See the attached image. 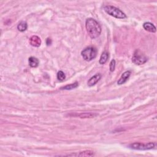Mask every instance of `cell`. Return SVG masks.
I'll return each mask as SVG.
<instances>
[{"mask_svg":"<svg viewBox=\"0 0 157 157\" xmlns=\"http://www.w3.org/2000/svg\"><path fill=\"white\" fill-rule=\"evenodd\" d=\"M86 27L89 36L92 39L98 37L101 33V28L96 21L92 18L87 19L86 22Z\"/></svg>","mask_w":157,"mask_h":157,"instance_id":"cell-1","label":"cell"},{"mask_svg":"<svg viewBox=\"0 0 157 157\" xmlns=\"http://www.w3.org/2000/svg\"><path fill=\"white\" fill-rule=\"evenodd\" d=\"M108 58H109V53L106 52V51H104V52L102 53V55H101L100 61H99L100 64L101 65L105 64V63L107 62Z\"/></svg>","mask_w":157,"mask_h":157,"instance_id":"cell-12","label":"cell"},{"mask_svg":"<svg viewBox=\"0 0 157 157\" xmlns=\"http://www.w3.org/2000/svg\"><path fill=\"white\" fill-rule=\"evenodd\" d=\"M81 55L85 60L88 61H91L96 58L97 50L93 47H88L82 51Z\"/></svg>","mask_w":157,"mask_h":157,"instance_id":"cell-3","label":"cell"},{"mask_svg":"<svg viewBox=\"0 0 157 157\" xmlns=\"http://www.w3.org/2000/svg\"><path fill=\"white\" fill-rule=\"evenodd\" d=\"M116 67V61L114 60H112L110 63V71L111 72H113L115 69Z\"/></svg>","mask_w":157,"mask_h":157,"instance_id":"cell-17","label":"cell"},{"mask_svg":"<svg viewBox=\"0 0 157 157\" xmlns=\"http://www.w3.org/2000/svg\"><path fill=\"white\" fill-rule=\"evenodd\" d=\"M66 78V75L65 74V73H63L62 71H58V73H57V79L59 80H61V81H63V80H64Z\"/></svg>","mask_w":157,"mask_h":157,"instance_id":"cell-16","label":"cell"},{"mask_svg":"<svg viewBox=\"0 0 157 157\" xmlns=\"http://www.w3.org/2000/svg\"><path fill=\"white\" fill-rule=\"evenodd\" d=\"M98 116V114L95 113L88 112V113H81L79 114L77 116L82 118H93Z\"/></svg>","mask_w":157,"mask_h":157,"instance_id":"cell-13","label":"cell"},{"mask_svg":"<svg viewBox=\"0 0 157 157\" xmlns=\"http://www.w3.org/2000/svg\"><path fill=\"white\" fill-rule=\"evenodd\" d=\"M155 146V144L154 142H149L148 144H142L140 142H135L130 145V147L134 150H150L154 148Z\"/></svg>","mask_w":157,"mask_h":157,"instance_id":"cell-5","label":"cell"},{"mask_svg":"<svg viewBox=\"0 0 157 157\" xmlns=\"http://www.w3.org/2000/svg\"><path fill=\"white\" fill-rule=\"evenodd\" d=\"M94 155V152L90 150H86L84 152H80L78 154H73L68 155L67 156H92Z\"/></svg>","mask_w":157,"mask_h":157,"instance_id":"cell-9","label":"cell"},{"mask_svg":"<svg viewBox=\"0 0 157 157\" xmlns=\"http://www.w3.org/2000/svg\"><path fill=\"white\" fill-rule=\"evenodd\" d=\"M27 28H28V25L27 22H24V21H22V22L19 23V24L17 26V29H19V31L21 32H23L25 31H26L27 29Z\"/></svg>","mask_w":157,"mask_h":157,"instance_id":"cell-14","label":"cell"},{"mask_svg":"<svg viewBox=\"0 0 157 157\" xmlns=\"http://www.w3.org/2000/svg\"><path fill=\"white\" fill-rule=\"evenodd\" d=\"M101 78V75L100 74H96L94 76L90 79V80L88 81V86L92 87L95 85Z\"/></svg>","mask_w":157,"mask_h":157,"instance_id":"cell-8","label":"cell"},{"mask_svg":"<svg viewBox=\"0 0 157 157\" xmlns=\"http://www.w3.org/2000/svg\"><path fill=\"white\" fill-rule=\"evenodd\" d=\"M147 57L139 50H136L135 51L132 58V61L137 65L144 64L147 61Z\"/></svg>","mask_w":157,"mask_h":157,"instance_id":"cell-4","label":"cell"},{"mask_svg":"<svg viewBox=\"0 0 157 157\" xmlns=\"http://www.w3.org/2000/svg\"><path fill=\"white\" fill-rule=\"evenodd\" d=\"M104 10L109 15L117 19H124L126 17V15L120 9L112 6H106L104 7Z\"/></svg>","mask_w":157,"mask_h":157,"instance_id":"cell-2","label":"cell"},{"mask_svg":"<svg viewBox=\"0 0 157 157\" xmlns=\"http://www.w3.org/2000/svg\"><path fill=\"white\" fill-rule=\"evenodd\" d=\"M28 61H29V66H30L32 67H37L38 65H39V63L38 59L36 57H29Z\"/></svg>","mask_w":157,"mask_h":157,"instance_id":"cell-11","label":"cell"},{"mask_svg":"<svg viewBox=\"0 0 157 157\" xmlns=\"http://www.w3.org/2000/svg\"><path fill=\"white\" fill-rule=\"evenodd\" d=\"M51 43H52V41H51L50 39H47V42H46V44L47 45H49L51 44Z\"/></svg>","mask_w":157,"mask_h":157,"instance_id":"cell-18","label":"cell"},{"mask_svg":"<svg viewBox=\"0 0 157 157\" xmlns=\"http://www.w3.org/2000/svg\"><path fill=\"white\" fill-rule=\"evenodd\" d=\"M29 44L33 47H38L41 44V40L37 36H33L29 39Z\"/></svg>","mask_w":157,"mask_h":157,"instance_id":"cell-6","label":"cell"},{"mask_svg":"<svg viewBox=\"0 0 157 157\" xmlns=\"http://www.w3.org/2000/svg\"><path fill=\"white\" fill-rule=\"evenodd\" d=\"M130 75H131V71H125V73H123V74L122 75L120 79L118 80L117 84L118 85H122V84H125L127 81V80H128V78L130 77Z\"/></svg>","mask_w":157,"mask_h":157,"instance_id":"cell-7","label":"cell"},{"mask_svg":"<svg viewBox=\"0 0 157 157\" xmlns=\"http://www.w3.org/2000/svg\"><path fill=\"white\" fill-rule=\"evenodd\" d=\"M143 27L146 31L150 33L156 32V27L154 25L150 22H146L143 24Z\"/></svg>","mask_w":157,"mask_h":157,"instance_id":"cell-10","label":"cell"},{"mask_svg":"<svg viewBox=\"0 0 157 157\" xmlns=\"http://www.w3.org/2000/svg\"><path fill=\"white\" fill-rule=\"evenodd\" d=\"M77 87H78V83L76 82L74 84H72L70 85H67V86L62 87L61 89V90H72V89L75 88Z\"/></svg>","mask_w":157,"mask_h":157,"instance_id":"cell-15","label":"cell"}]
</instances>
